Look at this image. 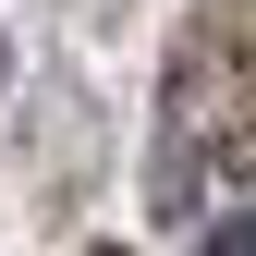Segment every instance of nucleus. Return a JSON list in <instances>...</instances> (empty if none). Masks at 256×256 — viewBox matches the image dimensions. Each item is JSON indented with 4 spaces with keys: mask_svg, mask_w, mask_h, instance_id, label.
I'll return each mask as SVG.
<instances>
[{
    "mask_svg": "<svg viewBox=\"0 0 256 256\" xmlns=\"http://www.w3.org/2000/svg\"><path fill=\"white\" fill-rule=\"evenodd\" d=\"M208 256H256V220L232 208V220H220V232H208Z\"/></svg>",
    "mask_w": 256,
    "mask_h": 256,
    "instance_id": "1",
    "label": "nucleus"
},
{
    "mask_svg": "<svg viewBox=\"0 0 256 256\" xmlns=\"http://www.w3.org/2000/svg\"><path fill=\"white\" fill-rule=\"evenodd\" d=\"M98 256H134V244H98Z\"/></svg>",
    "mask_w": 256,
    "mask_h": 256,
    "instance_id": "2",
    "label": "nucleus"
}]
</instances>
